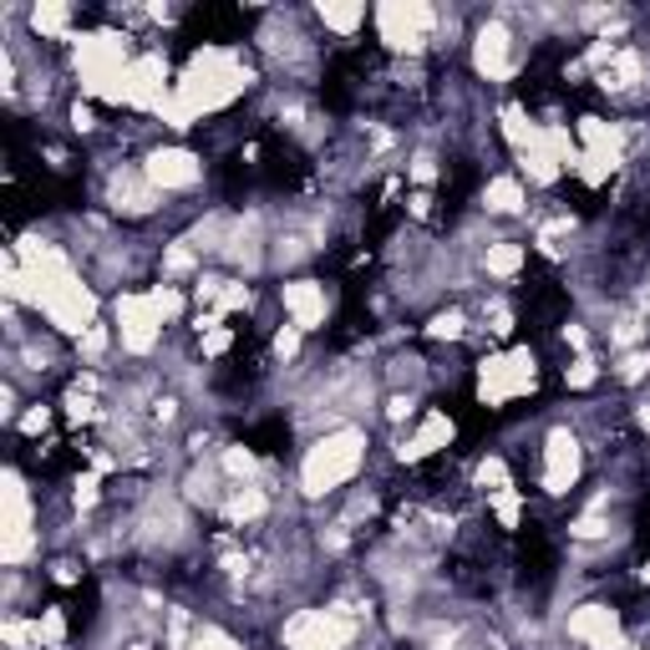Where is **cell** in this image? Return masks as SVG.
I'll list each match as a JSON object with an SVG mask.
<instances>
[{
	"mask_svg": "<svg viewBox=\"0 0 650 650\" xmlns=\"http://www.w3.org/2000/svg\"><path fill=\"white\" fill-rule=\"evenodd\" d=\"M453 437H458V427H453V417L447 412H427V417L417 422V433L402 437L397 447V458L402 463H422V458H433V453H443V447H453Z\"/></svg>",
	"mask_w": 650,
	"mask_h": 650,
	"instance_id": "obj_15",
	"label": "cell"
},
{
	"mask_svg": "<svg viewBox=\"0 0 650 650\" xmlns=\"http://www.w3.org/2000/svg\"><path fill=\"white\" fill-rule=\"evenodd\" d=\"M47 422H51V407H31V412H21V422H16V427H21L26 437H37V433H47Z\"/></svg>",
	"mask_w": 650,
	"mask_h": 650,
	"instance_id": "obj_32",
	"label": "cell"
},
{
	"mask_svg": "<svg viewBox=\"0 0 650 650\" xmlns=\"http://www.w3.org/2000/svg\"><path fill=\"white\" fill-rule=\"evenodd\" d=\"M67 26H72V6H61V0H41L31 6V31L37 37H67Z\"/></svg>",
	"mask_w": 650,
	"mask_h": 650,
	"instance_id": "obj_21",
	"label": "cell"
},
{
	"mask_svg": "<svg viewBox=\"0 0 650 650\" xmlns=\"http://www.w3.org/2000/svg\"><path fill=\"white\" fill-rule=\"evenodd\" d=\"M265 514H270V494L254 488V483H234L230 494H224V518L230 524H260Z\"/></svg>",
	"mask_w": 650,
	"mask_h": 650,
	"instance_id": "obj_16",
	"label": "cell"
},
{
	"mask_svg": "<svg viewBox=\"0 0 650 650\" xmlns=\"http://www.w3.org/2000/svg\"><path fill=\"white\" fill-rule=\"evenodd\" d=\"M37 630H41V646H61V640H67V615L51 605V610L37 615Z\"/></svg>",
	"mask_w": 650,
	"mask_h": 650,
	"instance_id": "obj_28",
	"label": "cell"
},
{
	"mask_svg": "<svg viewBox=\"0 0 650 650\" xmlns=\"http://www.w3.org/2000/svg\"><path fill=\"white\" fill-rule=\"evenodd\" d=\"M143 179L153 183L158 193H189L193 183L204 179V158L189 153V148H153V153L143 158Z\"/></svg>",
	"mask_w": 650,
	"mask_h": 650,
	"instance_id": "obj_11",
	"label": "cell"
},
{
	"mask_svg": "<svg viewBox=\"0 0 650 650\" xmlns=\"http://www.w3.org/2000/svg\"><path fill=\"white\" fill-rule=\"evenodd\" d=\"M219 468H224V478H234V483H254V468H260V463H254V453H244V447H230Z\"/></svg>",
	"mask_w": 650,
	"mask_h": 650,
	"instance_id": "obj_27",
	"label": "cell"
},
{
	"mask_svg": "<svg viewBox=\"0 0 650 650\" xmlns=\"http://www.w3.org/2000/svg\"><path fill=\"white\" fill-rule=\"evenodd\" d=\"M72 122H77V128L87 133V128H92V108H82V102H77V108H72Z\"/></svg>",
	"mask_w": 650,
	"mask_h": 650,
	"instance_id": "obj_38",
	"label": "cell"
},
{
	"mask_svg": "<svg viewBox=\"0 0 650 650\" xmlns=\"http://www.w3.org/2000/svg\"><path fill=\"white\" fill-rule=\"evenodd\" d=\"M183 650H244V646H240V640H234L224 626H199V630L189 636V646H183Z\"/></svg>",
	"mask_w": 650,
	"mask_h": 650,
	"instance_id": "obj_23",
	"label": "cell"
},
{
	"mask_svg": "<svg viewBox=\"0 0 650 650\" xmlns=\"http://www.w3.org/2000/svg\"><path fill=\"white\" fill-rule=\"evenodd\" d=\"M488 508L504 529H518V518H524V494L518 488H504V494H488Z\"/></svg>",
	"mask_w": 650,
	"mask_h": 650,
	"instance_id": "obj_22",
	"label": "cell"
},
{
	"mask_svg": "<svg viewBox=\"0 0 650 650\" xmlns=\"http://www.w3.org/2000/svg\"><path fill=\"white\" fill-rule=\"evenodd\" d=\"M315 16H321L325 31H336V37H356L366 26V6H341V0H325V6H315Z\"/></svg>",
	"mask_w": 650,
	"mask_h": 650,
	"instance_id": "obj_20",
	"label": "cell"
},
{
	"mask_svg": "<svg viewBox=\"0 0 650 650\" xmlns=\"http://www.w3.org/2000/svg\"><path fill=\"white\" fill-rule=\"evenodd\" d=\"M463 331H468V315H463V311H437L433 325H427V336H433V341H458Z\"/></svg>",
	"mask_w": 650,
	"mask_h": 650,
	"instance_id": "obj_26",
	"label": "cell"
},
{
	"mask_svg": "<svg viewBox=\"0 0 650 650\" xmlns=\"http://www.w3.org/2000/svg\"><path fill=\"white\" fill-rule=\"evenodd\" d=\"M615 376H620V382H630V386H636L640 376H650V351H630V356L620 362V372H615Z\"/></svg>",
	"mask_w": 650,
	"mask_h": 650,
	"instance_id": "obj_30",
	"label": "cell"
},
{
	"mask_svg": "<svg viewBox=\"0 0 650 650\" xmlns=\"http://www.w3.org/2000/svg\"><path fill=\"white\" fill-rule=\"evenodd\" d=\"M412 183H417V189H427V183H433L437 179V163H433V158H427V153H417V158H412Z\"/></svg>",
	"mask_w": 650,
	"mask_h": 650,
	"instance_id": "obj_34",
	"label": "cell"
},
{
	"mask_svg": "<svg viewBox=\"0 0 650 650\" xmlns=\"http://www.w3.org/2000/svg\"><path fill=\"white\" fill-rule=\"evenodd\" d=\"M250 82L254 77H250V67H244V51L199 47L189 57V67H183V77L173 82V97L158 108V118L169 122L173 133H183V128H193V122H204V118H214V112L234 108Z\"/></svg>",
	"mask_w": 650,
	"mask_h": 650,
	"instance_id": "obj_1",
	"label": "cell"
},
{
	"mask_svg": "<svg viewBox=\"0 0 650 650\" xmlns=\"http://www.w3.org/2000/svg\"><path fill=\"white\" fill-rule=\"evenodd\" d=\"M478 488H483V494H504V488H514V478H508V463L504 458H483L478 463Z\"/></svg>",
	"mask_w": 650,
	"mask_h": 650,
	"instance_id": "obj_25",
	"label": "cell"
},
{
	"mask_svg": "<svg viewBox=\"0 0 650 650\" xmlns=\"http://www.w3.org/2000/svg\"><path fill=\"white\" fill-rule=\"evenodd\" d=\"M108 341H112V336H108V325H92V331H87L77 346H82V356H92V362H97V356L108 351Z\"/></svg>",
	"mask_w": 650,
	"mask_h": 650,
	"instance_id": "obj_33",
	"label": "cell"
},
{
	"mask_svg": "<svg viewBox=\"0 0 650 650\" xmlns=\"http://www.w3.org/2000/svg\"><path fill=\"white\" fill-rule=\"evenodd\" d=\"M280 305H285L290 325H295L301 336L321 331L325 315H331V295H325L321 280H285V285H280Z\"/></svg>",
	"mask_w": 650,
	"mask_h": 650,
	"instance_id": "obj_14",
	"label": "cell"
},
{
	"mask_svg": "<svg viewBox=\"0 0 650 650\" xmlns=\"http://www.w3.org/2000/svg\"><path fill=\"white\" fill-rule=\"evenodd\" d=\"M41 555L37 539V508H31V488L16 468H6V518H0V565L21 569Z\"/></svg>",
	"mask_w": 650,
	"mask_h": 650,
	"instance_id": "obj_5",
	"label": "cell"
},
{
	"mask_svg": "<svg viewBox=\"0 0 650 650\" xmlns=\"http://www.w3.org/2000/svg\"><path fill=\"white\" fill-rule=\"evenodd\" d=\"M569 640H579L585 650H630L615 605H579V610H569Z\"/></svg>",
	"mask_w": 650,
	"mask_h": 650,
	"instance_id": "obj_13",
	"label": "cell"
},
{
	"mask_svg": "<svg viewBox=\"0 0 650 650\" xmlns=\"http://www.w3.org/2000/svg\"><path fill=\"white\" fill-rule=\"evenodd\" d=\"M280 640H285V650H346L356 640V620L341 610H295Z\"/></svg>",
	"mask_w": 650,
	"mask_h": 650,
	"instance_id": "obj_7",
	"label": "cell"
},
{
	"mask_svg": "<svg viewBox=\"0 0 650 650\" xmlns=\"http://www.w3.org/2000/svg\"><path fill=\"white\" fill-rule=\"evenodd\" d=\"M524 179H514V173H498V179H488V189H483V209L488 214H518L524 209Z\"/></svg>",
	"mask_w": 650,
	"mask_h": 650,
	"instance_id": "obj_17",
	"label": "cell"
},
{
	"mask_svg": "<svg viewBox=\"0 0 650 650\" xmlns=\"http://www.w3.org/2000/svg\"><path fill=\"white\" fill-rule=\"evenodd\" d=\"M275 351H280V356H295V351H301V331H295V325H290V331H280Z\"/></svg>",
	"mask_w": 650,
	"mask_h": 650,
	"instance_id": "obj_36",
	"label": "cell"
},
{
	"mask_svg": "<svg viewBox=\"0 0 650 650\" xmlns=\"http://www.w3.org/2000/svg\"><path fill=\"white\" fill-rule=\"evenodd\" d=\"M67 412H72V422H92L97 417V402L82 397V392H72V397H67Z\"/></svg>",
	"mask_w": 650,
	"mask_h": 650,
	"instance_id": "obj_35",
	"label": "cell"
},
{
	"mask_svg": "<svg viewBox=\"0 0 650 650\" xmlns=\"http://www.w3.org/2000/svg\"><path fill=\"white\" fill-rule=\"evenodd\" d=\"M630 650H650V646H630Z\"/></svg>",
	"mask_w": 650,
	"mask_h": 650,
	"instance_id": "obj_40",
	"label": "cell"
},
{
	"mask_svg": "<svg viewBox=\"0 0 650 650\" xmlns=\"http://www.w3.org/2000/svg\"><path fill=\"white\" fill-rule=\"evenodd\" d=\"M524 260H529V254H524V244H514V240H498V244L483 250V270H488L494 280H514L518 270H524Z\"/></svg>",
	"mask_w": 650,
	"mask_h": 650,
	"instance_id": "obj_19",
	"label": "cell"
},
{
	"mask_svg": "<svg viewBox=\"0 0 650 650\" xmlns=\"http://www.w3.org/2000/svg\"><path fill=\"white\" fill-rule=\"evenodd\" d=\"M640 579H646V585H650V559H646V565H640Z\"/></svg>",
	"mask_w": 650,
	"mask_h": 650,
	"instance_id": "obj_39",
	"label": "cell"
},
{
	"mask_svg": "<svg viewBox=\"0 0 650 650\" xmlns=\"http://www.w3.org/2000/svg\"><path fill=\"white\" fill-rule=\"evenodd\" d=\"M565 382L575 386V392H590V386L600 382V366H595V356H579L575 366H565Z\"/></svg>",
	"mask_w": 650,
	"mask_h": 650,
	"instance_id": "obj_29",
	"label": "cell"
},
{
	"mask_svg": "<svg viewBox=\"0 0 650 650\" xmlns=\"http://www.w3.org/2000/svg\"><path fill=\"white\" fill-rule=\"evenodd\" d=\"M473 72L483 82H508L518 72V51H514V31L504 21H488L478 26V37H473Z\"/></svg>",
	"mask_w": 650,
	"mask_h": 650,
	"instance_id": "obj_12",
	"label": "cell"
},
{
	"mask_svg": "<svg viewBox=\"0 0 650 650\" xmlns=\"http://www.w3.org/2000/svg\"><path fill=\"white\" fill-rule=\"evenodd\" d=\"M372 21H376L382 41L397 51V57H417V51L433 41V31H437L443 16H437L427 0H386V6H376L372 11Z\"/></svg>",
	"mask_w": 650,
	"mask_h": 650,
	"instance_id": "obj_6",
	"label": "cell"
},
{
	"mask_svg": "<svg viewBox=\"0 0 650 650\" xmlns=\"http://www.w3.org/2000/svg\"><path fill=\"white\" fill-rule=\"evenodd\" d=\"M498 128H504V143L514 148V153H524V148H529L534 138H539V128H544V122H534L524 102H508V108L498 112Z\"/></svg>",
	"mask_w": 650,
	"mask_h": 650,
	"instance_id": "obj_18",
	"label": "cell"
},
{
	"mask_svg": "<svg viewBox=\"0 0 650 650\" xmlns=\"http://www.w3.org/2000/svg\"><path fill=\"white\" fill-rule=\"evenodd\" d=\"M366 447H372L366 427H331V433H321L301 458V494L305 498L341 494L366 468Z\"/></svg>",
	"mask_w": 650,
	"mask_h": 650,
	"instance_id": "obj_2",
	"label": "cell"
},
{
	"mask_svg": "<svg viewBox=\"0 0 650 650\" xmlns=\"http://www.w3.org/2000/svg\"><path fill=\"white\" fill-rule=\"evenodd\" d=\"M386 417H392V422L412 417V397H392V407H386Z\"/></svg>",
	"mask_w": 650,
	"mask_h": 650,
	"instance_id": "obj_37",
	"label": "cell"
},
{
	"mask_svg": "<svg viewBox=\"0 0 650 650\" xmlns=\"http://www.w3.org/2000/svg\"><path fill=\"white\" fill-rule=\"evenodd\" d=\"M539 386V356L529 346L514 351H494L478 362V402L483 407H508V402L529 397Z\"/></svg>",
	"mask_w": 650,
	"mask_h": 650,
	"instance_id": "obj_4",
	"label": "cell"
},
{
	"mask_svg": "<svg viewBox=\"0 0 650 650\" xmlns=\"http://www.w3.org/2000/svg\"><path fill=\"white\" fill-rule=\"evenodd\" d=\"M173 97L169 82V57L163 51H138L133 67H128V82H122V108L133 112H158Z\"/></svg>",
	"mask_w": 650,
	"mask_h": 650,
	"instance_id": "obj_9",
	"label": "cell"
},
{
	"mask_svg": "<svg viewBox=\"0 0 650 650\" xmlns=\"http://www.w3.org/2000/svg\"><path fill=\"white\" fill-rule=\"evenodd\" d=\"M138 51L128 47L122 31H87L72 41V61H77V82L92 102H112L122 108V82H128V67H133Z\"/></svg>",
	"mask_w": 650,
	"mask_h": 650,
	"instance_id": "obj_3",
	"label": "cell"
},
{
	"mask_svg": "<svg viewBox=\"0 0 650 650\" xmlns=\"http://www.w3.org/2000/svg\"><path fill=\"white\" fill-rule=\"evenodd\" d=\"M148 295H153V311L163 315V325H173L183 315V290L179 285H169V280H163V285H153Z\"/></svg>",
	"mask_w": 650,
	"mask_h": 650,
	"instance_id": "obj_24",
	"label": "cell"
},
{
	"mask_svg": "<svg viewBox=\"0 0 650 650\" xmlns=\"http://www.w3.org/2000/svg\"><path fill=\"white\" fill-rule=\"evenodd\" d=\"M579 473H585V447H579V437L569 433V427H549V437H544V468H539L544 494L549 498L575 494Z\"/></svg>",
	"mask_w": 650,
	"mask_h": 650,
	"instance_id": "obj_10",
	"label": "cell"
},
{
	"mask_svg": "<svg viewBox=\"0 0 650 650\" xmlns=\"http://www.w3.org/2000/svg\"><path fill=\"white\" fill-rule=\"evenodd\" d=\"M112 315H118V346L128 356H153L158 341H163V315L153 311V295L148 290H122L112 301Z\"/></svg>",
	"mask_w": 650,
	"mask_h": 650,
	"instance_id": "obj_8",
	"label": "cell"
},
{
	"mask_svg": "<svg viewBox=\"0 0 650 650\" xmlns=\"http://www.w3.org/2000/svg\"><path fill=\"white\" fill-rule=\"evenodd\" d=\"M230 341H234V331L230 325H219V331H204V336H199V346H204V356H224Z\"/></svg>",
	"mask_w": 650,
	"mask_h": 650,
	"instance_id": "obj_31",
	"label": "cell"
}]
</instances>
